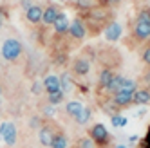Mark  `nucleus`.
<instances>
[{"mask_svg": "<svg viewBox=\"0 0 150 148\" xmlns=\"http://www.w3.org/2000/svg\"><path fill=\"white\" fill-rule=\"evenodd\" d=\"M134 35L137 40H148L150 38V11H141L134 24Z\"/></svg>", "mask_w": 150, "mask_h": 148, "instance_id": "f257e3e1", "label": "nucleus"}, {"mask_svg": "<svg viewBox=\"0 0 150 148\" xmlns=\"http://www.w3.org/2000/svg\"><path fill=\"white\" fill-rule=\"evenodd\" d=\"M22 44H20V40L16 38H7L4 42V45H2V58L6 61H16L20 56H22Z\"/></svg>", "mask_w": 150, "mask_h": 148, "instance_id": "f03ea898", "label": "nucleus"}, {"mask_svg": "<svg viewBox=\"0 0 150 148\" xmlns=\"http://www.w3.org/2000/svg\"><path fill=\"white\" fill-rule=\"evenodd\" d=\"M0 137L4 139L7 146H13L16 143V126L11 121H4L0 125Z\"/></svg>", "mask_w": 150, "mask_h": 148, "instance_id": "7ed1b4c3", "label": "nucleus"}, {"mask_svg": "<svg viewBox=\"0 0 150 148\" xmlns=\"http://www.w3.org/2000/svg\"><path fill=\"white\" fill-rule=\"evenodd\" d=\"M91 139L94 141V144H107L109 143V132H107V126L101 123H96L91 128Z\"/></svg>", "mask_w": 150, "mask_h": 148, "instance_id": "20e7f679", "label": "nucleus"}, {"mask_svg": "<svg viewBox=\"0 0 150 148\" xmlns=\"http://www.w3.org/2000/svg\"><path fill=\"white\" fill-rule=\"evenodd\" d=\"M69 33L74 40H83L85 35H87V25H85V22L81 18H74L69 24Z\"/></svg>", "mask_w": 150, "mask_h": 148, "instance_id": "39448f33", "label": "nucleus"}, {"mask_svg": "<svg viewBox=\"0 0 150 148\" xmlns=\"http://www.w3.org/2000/svg\"><path fill=\"white\" fill-rule=\"evenodd\" d=\"M132 98H134V92H128V90H117L114 92V98H112V103L116 107H127V105L132 103Z\"/></svg>", "mask_w": 150, "mask_h": 148, "instance_id": "423d86ee", "label": "nucleus"}, {"mask_svg": "<svg viewBox=\"0 0 150 148\" xmlns=\"http://www.w3.org/2000/svg\"><path fill=\"white\" fill-rule=\"evenodd\" d=\"M121 33H123V27H121V24H117V22H110L109 25L105 27V38L109 42H117L121 38Z\"/></svg>", "mask_w": 150, "mask_h": 148, "instance_id": "0eeeda50", "label": "nucleus"}, {"mask_svg": "<svg viewBox=\"0 0 150 148\" xmlns=\"http://www.w3.org/2000/svg\"><path fill=\"white\" fill-rule=\"evenodd\" d=\"M72 72L76 74V76H87V74L91 72V61L85 60V58L74 60V63H72Z\"/></svg>", "mask_w": 150, "mask_h": 148, "instance_id": "6e6552de", "label": "nucleus"}, {"mask_svg": "<svg viewBox=\"0 0 150 148\" xmlns=\"http://www.w3.org/2000/svg\"><path fill=\"white\" fill-rule=\"evenodd\" d=\"M58 16H60V9L56 6H47L44 9V13H42V22L45 25H52Z\"/></svg>", "mask_w": 150, "mask_h": 148, "instance_id": "1a4fd4ad", "label": "nucleus"}, {"mask_svg": "<svg viewBox=\"0 0 150 148\" xmlns=\"http://www.w3.org/2000/svg\"><path fill=\"white\" fill-rule=\"evenodd\" d=\"M42 85H44V89H45L47 94L58 92L60 90V78L54 76V74H49V76H45V80L42 81Z\"/></svg>", "mask_w": 150, "mask_h": 148, "instance_id": "9d476101", "label": "nucleus"}, {"mask_svg": "<svg viewBox=\"0 0 150 148\" xmlns=\"http://www.w3.org/2000/svg\"><path fill=\"white\" fill-rule=\"evenodd\" d=\"M42 13H44V7L33 4V6H31L27 11H25V18L29 20L31 24H38V22H42Z\"/></svg>", "mask_w": 150, "mask_h": 148, "instance_id": "9b49d317", "label": "nucleus"}, {"mask_svg": "<svg viewBox=\"0 0 150 148\" xmlns=\"http://www.w3.org/2000/svg\"><path fill=\"white\" fill-rule=\"evenodd\" d=\"M69 24L71 22L67 20V16L60 13V16L54 20V24H52V25H54V31H56L58 35H63V33H67V31H69Z\"/></svg>", "mask_w": 150, "mask_h": 148, "instance_id": "f8f14e48", "label": "nucleus"}, {"mask_svg": "<svg viewBox=\"0 0 150 148\" xmlns=\"http://www.w3.org/2000/svg\"><path fill=\"white\" fill-rule=\"evenodd\" d=\"M52 137H54V134L51 132L49 126H42L40 132H38V139H40V144H44V146H51L52 143Z\"/></svg>", "mask_w": 150, "mask_h": 148, "instance_id": "ddd939ff", "label": "nucleus"}, {"mask_svg": "<svg viewBox=\"0 0 150 148\" xmlns=\"http://www.w3.org/2000/svg\"><path fill=\"white\" fill-rule=\"evenodd\" d=\"M132 103L136 105H148L150 103V90H136Z\"/></svg>", "mask_w": 150, "mask_h": 148, "instance_id": "4468645a", "label": "nucleus"}, {"mask_svg": "<svg viewBox=\"0 0 150 148\" xmlns=\"http://www.w3.org/2000/svg\"><path fill=\"white\" fill-rule=\"evenodd\" d=\"M69 146V139H67V135H63V134H56L54 137H52V143L49 148H67Z\"/></svg>", "mask_w": 150, "mask_h": 148, "instance_id": "2eb2a0df", "label": "nucleus"}, {"mask_svg": "<svg viewBox=\"0 0 150 148\" xmlns=\"http://www.w3.org/2000/svg\"><path fill=\"white\" fill-rule=\"evenodd\" d=\"M81 109H83V105H81L80 101H69V103L65 105V112H67L69 116H72V118H76V116L81 112Z\"/></svg>", "mask_w": 150, "mask_h": 148, "instance_id": "dca6fc26", "label": "nucleus"}, {"mask_svg": "<svg viewBox=\"0 0 150 148\" xmlns=\"http://www.w3.org/2000/svg\"><path fill=\"white\" fill-rule=\"evenodd\" d=\"M112 76H114V72H112V70L103 69V70L100 72V87H103V89L107 90V87H109V83H110Z\"/></svg>", "mask_w": 150, "mask_h": 148, "instance_id": "f3484780", "label": "nucleus"}, {"mask_svg": "<svg viewBox=\"0 0 150 148\" xmlns=\"http://www.w3.org/2000/svg\"><path fill=\"white\" fill-rule=\"evenodd\" d=\"M121 83H123V76H112V80H110V83H109V87H107V90L109 92H117V90H121Z\"/></svg>", "mask_w": 150, "mask_h": 148, "instance_id": "a211bd4d", "label": "nucleus"}, {"mask_svg": "<svg viewBox=\"0 0 150 148\" xmlns=\"http://www.w3.org/2000/svg\"><path fill=\"white\" fill-rule=\"evenodd\" d=\"M63 98H65V94H63L62 90L52 92V94H47V103L52 105V107H56V105H60V103L63 101Z\"/></svg>", "mask_w": 150, "mask_h": 148, "instance_id": "6ab92c4d", "label": "nucleus"}, {"mask_svg": "<svg viewBox=\"0 0 150 148\" xmlns=\"http://www.w3.org/2000/svg\"><path fill=\"white\" fill-rule=\"evenodd\" d=\"M71 89H72V80H71V76H69V74H62V76H60V90L65 94Z\"/></svg>", "mask_w": 150, "mask_h": 148, "instance_id": "aec40b11", "label": "nucleus"}, {"mask_svg": "<svg viewBox=\"0 0 150 148\" xmlns=\"http://www.w3.org/2000/svg\"><path fill=\"white\" fill-rule=\"evenodd\" d=\"M74 119H76V123L78 125H85V123H89V119H91V109H81V112L76 116V118H74Z\"/></svg>", "mask_w": 150, "mask_h": 148, "instance_id": "412c9836", "label": "nucleus"}, {"mask_svg": "<svg viewBox=\"0 0 150 148\" xmlns=\"http://www.w3.org/2000/svg\"><path fill=\"white\" fill-rule=\"evenodd\" d=\"M110 123H112L114 128H123V126L128 123V119L123 118V116H120V114H114L112 118H110Z\"/></svg>", "mask_w": 150, "mask_h": 148, "instance_id": "4be33fe9", "label": "nucleus"}, {"mask_svg": "<svg viewBox=\"0 0 150 148\" xmlns=\"http://www.w3.org/2000/svg\"><path fill=\"white\" fill-rule=\"evenodd\" d=\"M121 90H128V92H136L137 90V83L134 80H128V78H123V83H121Z\"/></svg>", "mask_w": 150, "mask_h": 148, "instance_id": "5701e85b", "label": "nucleus"}, {"mask_svg": "<svg viewBox=\"0 0 150 148\" xmlns=\"http://www.w3.org/2000/svg\"><path fill=\"white\" fill-rule=\"evenodd\" d=\"M80 148H94V141L91 139V137H83V139L80 141Z\"/></svg>", "mask_w": 150, "mask_h": 148, "instance_id": "b1692460", "label": "nucleus"}, {"mask_svg": "<svg viewBox=\"0 0 150 148\" xmlns=\"http://www.w3.org/2000/svg\"><path fill=\"white\" fill-rule=\"evenodd\" d=\"M42 112H44V116L45 118H52V116H54V107H52V105H47V107H44L42 109Z\"/></svg>", "mask_w": 150, "mask_h": 148, "instance_id": "393cba45", "label": "nucleus"}, {"mask_svg": "<svg viewBox=\"0 0 150 148\" xmlns=\"http://www.w3.org/2000/svg\"><path fill=\"white\" fill-rule=\"evenodd\" d=\"M78 6H80V7H83V9H87V11H89V7L92 6V0H78Z\"/></svg>", "mask_w": 150, "mask_h": 148, "instance_id": "a878e982", "label": "nucleus"}, {"mask_svg": "<svg viewBox=\"0 0 150 148\" xmlns=\"http://www.w3.org/2000/svg\"><path fill=\"white\" fill-rule=\"evenodd\" d=\"M42 89H44V85H42L40 81H35V85H33V94H40Z\"/></svg>", "mask_w": 150, "mask_h": 148, "instance_id": "bb28decb", "label": "nucleus"}, {"mask_svg": "<svg viewBox=\"0 0 150 148\" xmlns=\"http://www.w3.org/2000/svg\"><path fill=\"white\" fill-rule=\"evenodd\" d=\"M143 61L150 65V47H146V49H145V52H143Z\"/></svg>", "mask_w": 150, "mask_h": 148, "instance_id": "cd10ccee", "label": "nucleus"}, {"mask_svg": "<svg viewBox=\"0 0 150 148\" xmlns=\"http://www.w3.org/2000/svg\"><path fill=\"white\" fill-rule=\"evenodd\" d=\"M20 4H22V7L27 11V9H29L31 6H33V0H20Z\"/></svg>", "mask_w": 150, "mask_h": 148, "instance_id": "c85d7f7f", "label": "nucleus"}, {"mask_svg": "<svg viewBox=\"0 0 150 148\" xmlns=\"http://www.w3.org/2000/svg\"><path fill=\"white\" fill-rule=\"evenodd\" d=\"M137 139H139L137 135H130V137H128V144H130V146H132V144H136V143H137Z\"/></svg>", "mask_w": 150, "mask_h": 148, "instance_id": "c756f323", "label": "nucleus"}, {"mask_svg": "<svg viewBox=\"0 0 150 148\" xmlns=\"http://www.w3.org/2000/svg\"><path fill=\"white\" fill-rule=\"evenodd\" d=\"M146 148H150V130H148V135H146Z\"/></svg>", "mask_w": 150, "mask_h": 148, "instance_id": "7c9ffc66", "label": "nucleus"}, {"mask_svg": "<svg viewBox=\"0 0 150 148\" xmlns=\"http://www.w3.org/2000/svg\"><path fill=\"white\" fill-rule=\"evenodd\" d=\"M109 2H112V4H120V2H123V0H109Z\"/></svg>", "mask_w": 150, "mask_h": 148, "instance_id": "2f4dec72", "label": "nucleus"}, {"mask_svg": "<svg viewBox=\"0 0 150 148\" xmlns=\"http://www.w3.org/2000/svg\"><path fill=\"white\" fill-rule=\"evenodd\" d=\"M0 25H2V9H0Z\"/></svg>", "mask_w": 150, "mask_h": 148, "instance_id": "473e14b6", "label": "nucleus"}, {"mask_svg": "<svg viewBox=\"0 0 150 148\" xmlns=\"http://www.w3.org/2000/svg\"><path fill=\"white\" fill-rule=\"evenodd\" d=\"M116 148H127V146H125V144H117Z\"/></svg>", "mask_w": 150, "mask_h": 148, "instance_id": "72a5a7b5", "label": "nucleus"}, {"mask_svg": "<svg viewBox=\"0 0 150 148\" xmlns=\"http://www.w3.org/2000/svg\"><path fill=\"white\" fill-rule=\"evenodd\" d=\"M146 80H148V81H150V72H148V74H146Z\"/></svg>", "mask_w": 150, "mask_h": 148, "instance_id": "f704fd0d", "label": "nucleus"}, {"mask_svg": "<svg viewBox=\"0 0 150 148\" xmlns=\"http://www.w3.org/2000/svg\"><path fill=\"white\" fill-rule=\"evenodd\" d=\"M0 101H2V90H0Z\"/></svg>", "mask_w": 150, "mask_h": 148, "instance_id": "c9c22d12", "label": "nucleus"}, {"mask_svg": "<svg viewBox=\"0 0 150 148\" xmlns=\"http://www.w3.org/2000/svg\"><path fill=\"white\" fill-rule=\"evenodd\" d=\"M58 2H65V0H58Z\"/></svg>", "mask_w": 150, "mask_h": 148, "instance_id": "e433bc0d", "label": "nucleus"}]
</instances>
